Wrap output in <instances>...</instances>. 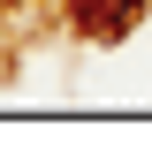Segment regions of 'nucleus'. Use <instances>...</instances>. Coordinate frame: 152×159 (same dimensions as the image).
<instances>
[{
    "label": "nucleus",
    "instance_id": "nucleus-1",
    "mask_svg": "<svg viewBox=\"0 0 152 159\" xmlns=\"http://www.w3.org/2000/svg\"><path fill=\"white\" fill-rule=\"evenodd\" d=\"M69 15H76V30H91V38H122V30L145 23V0H69Z\"/></svg>",
    "mask_w": 152,
    "mask_h": 159
}]
</instances>
